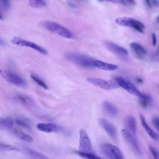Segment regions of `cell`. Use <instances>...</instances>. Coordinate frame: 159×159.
<instances>
[{"label": "cell", "mask_w": 159, "mask_h": 159, "mask_svg": "<svg viewBox=\"0 0 159 159\" xmlns=\"http://www.w3.org/2000/svg\"><path fill=\"white\" fill-rule=\"evenodd\" d=\"M101 149L102 153L109 159H125L119 148L113 144L109 143H102L101 145Z\"/></svg>", "instance_id": "7"}, {"label": "cell", "mask_w": 159, "mask_h": 159, "mask_svg": "<svg viewBox=\"0 0 159 159\" xmlns=\"http://www.w3.org/2000/svg\"><path fill=\"white\" fill-rule=\"evenodd\" d=\"M116 22L118 25L131 27L140 33H143L145 30L144 24L132 17H119L116 19Z\"/></svg>", "instance_id": "3"}, {"label": "cell", "mask_w": 159, "mask_h": 159, "mask_svg": "<svg viewBox=\"0 0 159 159\" xmlns=\"http://www.w3.org/2000/svg\"><path fill=\"white\" fill-rule=\"evenodd\" d=\"M149 150L154 159H159V152L153 146H149Z\"/></svg>", "instance_id": "30"}, {"label": "cell", "mask_w": 159, "mask_h": 159, "mask_svg": "<svg viewBox=\"0 0 159 159\" xmlns=\"http://www.w3.org/2000/svg\"><path fill=\"white\" fill-rule=\"evenodd\" d=\"M1 75L7 82L14 85H16L19 87H22V88H25L27 86L26 81L20 76L18 75L16 73H14L11 71H9L7 70H4L1 68Z\"/></svg>", "instance_id": "4"}, {"label": "cell", "mask_w": 159, "mask_h": 159, "mask_svg": "<svg viewBox=\"0 0 159 159\" xmlns=\"http://www.w3.org/2000/svg\"><path fill=\"white\" fill-rule=\"evenodd\" d=\"M13 133L19 139H20L25 142L32 143L33 142V138L30 135H29L22 132L18 131V130H14Z\"/></svg>", "instance_id": "19"}, {"label": "cell", "mask_w": 159, "mask_h": 159, "mask_svg": "<svg viewBox=\"0 0 159 159\" xmlns=\"http://www.w3.org/2000/svg\"><path fill=\"white\" fill-rule=\"evenodd\" d=\"M92 145L90 139L86 132L81 129L80 132L79 148L78 152L80 153H92Z\"/></svg>", "instance_id": "9"}, {"label": "cell", "mask_w": 159, "mask_h": 159, "mask_svg": "<svg viewBox=\"0 0 159 159\" xmlns=\"http://www.w3.org/2000/svg\"><path fill=\"white\" fill-rule=\"evenodd\" d=\"M30 77H31V78L32 79V80L34 81H35L38 85H39L40 86H41L43 89H48V86L45 83V82H44L41 78H40L37 75H35L34 74H31Z\"/></svg>", "instance_id": "22"}, {"label": "cell", "mask_w": 159, "mask_h": 159, "mask_svg": "<svg viewBox=\"0 0 159 159\" xmlns=\"http://www.w3.org/2000/svg\"><path fill=\"white\" fill-rule=\"evenodd\" d=\"M29 5L35 8H39L46 6L47 4L45 0H29Z\"/></svg>", "instance_id": "23"}, {"label": "cell", "mask_w": 159, "mask_h": 159, "mask_svg": "<svg viewBox=\"0 0 159 159\" xmlns=\"http://www.w3.org/2000/svg\"><path fill=\"white\" fill-rule=\"evenodd\" d=\"M37 127L39 130L46 133H52L60 130V127L53 123H39L37 125Z\"/></svg>", "instance_id": "15"}, {"label": "cell", "mask_w": 159, "mask_h": 159, "mask_svg": "<svg viewBox=\"0 0 159 159\" xmlns=\"http://www.w3.org/2000/svg\"><path fill=\"white\" fill-rule=\"evenodd\" d=\"M125 2L127 4H131V5H133V4H135V1L134 0H125Z\"/></svg>", "instance_id": "35"}, {"label": "cell", "mask_w": 159, "mask_h": 159, "mask_svg": "<svg viewBox=\"0 0 159 159\" xmlns=\"http://www.w3.org/2000/svg\"><path fill=\"white\" fill-rule=\"evenodd\" d=\"M140 120H141L142 126L143 127V128L145 129V130L147 132V134L149 135V136L155 140H159L158 135L150 127V126L146 122L145 119L142 115H140Z\"/></svg>", "instance_id": "18"}, {"label": "cell", "mask_w": 159, "mask_h": 159, "mask_svg": "<svg viewBox=\"0 0 159 159\" xmlns=\"http://www.w3.org/2000/svg\"><path fill=\"white\" fill-rule=\"evenodd\" d=\"M94 68H99L106 71H114L117 70L118 68V66L116 65L109 63H107L101 60H96V59L94 60Z\"/></svg>", "instance_id": "16"}, {"label": "cell", "mask_w": 159, "mask_h": 159, "mask_svg": "<svg viewBox=\"0 0 159 159\" xmlns=\"http://www.w3.org/2000/svg\"><path fill=\"white\" fill-rule=\"evenodd\" d=\"M121 134L125 141L134 150V152L138 155H141L142 152L135 137L126 129H122L121 130Z\"/></svg>", "instance_id": "10"}, {"label": "cell", "mask_w": 159, "mask_h": 159, "mask_svg": "<svg viewBox=\"0 0 159 159\" xmlns=\"http://www.w3.org/2000/svg\"><path fill=\"white\" fill-rule=\"evenodd\" d=\"M17 98L19 101H20L22 102H23L25 104L30 105L31 104H32V101L26 96L22 95V94H17Z\"/></svg>", "instance_id": "28"}, {"label": "cell", "mask_w": 159, "mask_h": 159, "mask_svg": "<svg viewBox=\"0 0 159 159\" xmlns=\"http://www.w3.org/2000/svg\"><path fill=\"white\" fill-rule=\"evenodd\" d=\"M102 109L106 114L111 117H115L117 113L116 107L109 101H104L102 102Z\"/></svg>", "instance_id": "17"}, {"label": "cell", "mask_w": 159, "mask_h": 159, "mask_svg": "<svg viewBox=\"0 0 159 159\" xmlns=\"http://www.w3.org/2000/svg\"><path fill=\"white\" fill-rule=\"evenodd\" d=\"M76 153L79 155H80L84 158H86L87 159H102V158L97 156L96 155H95L93 153H80L78 152H76Z\"/></svg>", "instance_id": "27"}, {"label": "cell", "mask_w": 159, "mask_h": 159, "mask_svg": "<svg viewBox=\"0 0 159 159\" xmlns=\"http://www.w3.org/2000/svg\"><path fill=\"white\" fill-rule=\"evenodd\" d=\"M99 123L101 127L106 132L108 135L113 140L117 139V130L112 124L104 119H99Z\"/></svg>", "instance_id": "12"}, {"label": "cell", "mask_w": 159, "mask_h": 159, "mask_svg": "<svg viewBox=\"0 0 159 159\" xmlns=\"http://www.w3.org/2000/svg\"><path fill=\"white\" fill-rule=\"evenodd\" d=\"M0 148L1 151H19V148L16 146L2 143L0 144Z\"/></svg>", "instance_id": "24"}, {"label": "cell", "mask_w": 159, "mask_h": 159, "mask_svg": "<svg viewBox=\"0 0 159 159\" xmlns=\"http://www.w3.org/2000/svg\"><path fill=\"white\" fill-rule=\"evenodd\" d=\"M65 56L68 61L79 66L85 68H94V61L95 59L88 55L78 52H68L65 53Z\"/></svg>", "instance_id": "1"}, {"label": "cell", "mask_w": 159, "mask_h": 159, "mask_svg": "<svg viewBox=\"0 0 159 159\" xmlns=\"http://www.w3.org/2000/svg\"><path fill=\"white\" fill-rule=\"evenodd\" d=\"M106 47L111 52L116 55L120 58H126L128 56V52L122 47L109 40H104L103 42Z\"/></svg>", "instance_id": "11"}, {"label": "cell", "mask_w": 159, "mask_h": 159, "mask_svg": "<svg viewBox=\"0 0 159 159\" xmlns=\"http://www.w3.org/2000/svg\"><path fill=\"white\" fill-rule=\"evenodd\" d=\"M15 122L18 125H20L22 127H24L25 129H31V127L30 125V124L28 123V122L24 119H21V118H17L15 120Z\"/></svg>", "instance_id": "25"}, {"label": "cell", "mask_w": 159, "mask_h": 159, "mask_svg": "<svg viewBox=\"0 0 159 159\" xmlns=\"http://www.w3.org/2000/svg\"><path fill=\"white\" fill-rule=\"evenodd\" d=\"M146 4H147V6L148 7H150V8H152L153 6H156V1L155 0H145Z\"/></svg>", "instance_id": "32"}, {"label": "cell", "mask_w": 159, "mask_h": 159, "mask_svg": "<svg viewBox=\"0 0 159 159\" xmlns=\"http://www.w3.org/2000/svg\"><path fill=\"white\" fill-rule=\"evenodd\" d=\"M11 42L12 44L16 45H18L20 47H27L32 48V49L37 51L38 52H39L41 54H43V55L48 54L47 50L45 48H44L43 47H42L31 41L24 39L22 37H14L11 39Z\"/></svg>", "instance_id": "5"}, {"label": "cell", "mask_w": 159, "mask_h": 159, "mask_svg": "<svg viewBox=\"0 0 159 159\" xmlns=\"http://www.w3.org/2000/svg\"><path fill=\"white\" fill-rule=\"evenodd\" d=\"M87 81L89 83L94 86H96L100 88L106 89V90H111V89H116L119 87L116 78H114L110 80H106L101 78L91 77V78H88Z\"/></svg>", "instance_id": "6"}, {"label": "cell", "mask_w": 159, "mask_h": 159, "mask_svg": "<svg viewBox=\"0 0 159 159\" xmlns=\"http://www.w3.org/2000/svg\"><path fill=\"white\" fill-rule=\"evenodd\" d=\"M151 37H152V45H153V46H155L156 44H157V36H156L155 34V33H152V35H151Z\"/></svg>", "instance_id": "34"}, {"label": "cell", "mask_w": 159, "mask_h": 159, "mask_svg": "<svg viewBox=\"0 0 159 159\" xmlns=\"http://www.w3.org/2000/svg\"><path fill=\"white\" fill-rule=\"evenodd\" d=\"M156 58L157 59H159V48H158L157 51L156 52Z\"/></svg>", "instance_id": "36"}, {"label": "cell", "mask_w": 159, "mask_h": 159, "mask_svg": "<svg viewBox=\"0 0 159 159\" xmlns=\"http://www.w3.org/2000/svg\"><path fill=\"white\" fill-rule=\"evenodd\" d=\"M25 151L26 152L30 155L34 159H48L46 156L38 153L35 151H34L30 148H25Z\"/></svg>", "instance_id": "21"}, {"label": "cell", "mask_w": 159, "mask_h": 159, "mask_svg": "<svg viewBox=\"0 0 159 159\" xmlns=\"http://www.w3.org/2000/svg\"><path fill=\"white\" fill-rule=\"evenodd\" d=\"M115 78L117 80L119 87L124 89L125 91H127L130 94L139 97V98L143 96L144 94L143 93H142L139 91V89L129 81L124 79L122 77H116Z\"/></svg>", "instance_id": "8"}, {"label": "cell", "mask_w": 159, "mask_h": 159, "mask_svg": "<svg viewBox=\"0 0 159 159\" xmlns=\"http://www.w3.org/2000/svg\"><path fill=\"white\" fill-rule=\"evenodd\" d=\"M136 80H137V81L139 82V83H142V80L140 79V78H137Z\"/></svg>", "instance_id": "37"}, {"label": "cell", "mask_w": 159, "mask_h": 159, "mask_svg": "<svg viewBox=\"0 0 159 159\" xmlns=\"http://www.w3.org/2000/svg\"><path fill=\"white\" fill-rule=\"evenodd\" d=\"M150 100H151V99L149 96L144 94L143 97L140 98V103L142 107H147L148 106V104H150Z\"/></svg>", "instance_id": "29"}, {"label": "cell", "mask_w": 159, "mask_h": 159, "mask_svg": "<svg viewBox=\"0 0 159 159\" xmlns=\"http://www.w3.org/2000/svg\"><path fill=\"white\" fill-rule=\"evenodd\" d=\"M1 1H7V2H9V1H10V0H1Z\"/></svg>", "instance_id": "39"}, {"label": "cell", "mask_w": 159, "mask_h": 159, "mask_svg": "<svg viewBox=\"0 0 159 159\" xmlns=\"http://www.w3.org/2000/svg\"><path fill=\"white\" fill-rule=\"evenodd\" d=\"M99 1H108L111 2L113 3H117L122 5H126V3L125 2V0H98Z\"/></svg>", "instance_id": "31"}, {"label": "cell", "mask_w": 159, "mask_h": 159, "mask_svg": "<svg viewBox=\"0 0 159 159\" xmlns=\"http://www.w3.org/2000/svg\"><path fill=\"white\" fill-rule=\"evenodd\" d=\"M156 23H157V24H159V16L157 17V19H156Z\"/></svg>", "instance_id": "38"}, {"label": "cell", "mask_w": 159, "mask_h": 159, "mask_svg": "<svg viewBox=\"0 0 159 159\" xmlns=\"http://www.w3.org/2000/svg\"><path fill=\"white\" fill-rule=\"evenodd\" d=\"M42 25L49 32L55 34L62 37L66 39L75 38L73 33L70 30L56 22L52 20H46L42 22Z\"/></svg>", "instance_id": "2"}, {"label": "cell", "mask_w": 159, "mask_h": 159, "mask_svg": "<svg viewBox=\"0 0 159 159\" xmlns=\"http://www.w3.org/2000/svg\"><path fill=\"white\" fill-rule=\"evenodd\" d=\"M86 0H68L67 4L72 8L79 7L81 4L84 2Z\"/></svg>", "instance_id": "26"}, {"label": "cell", "mask_w": 159, "mask_h": 159, "mask_svg": "<svg viewBox=\"0 0 159 159\" xmlns=\"http://www.w3.org/2000/svg\"><path fill=\"white\" fill-rule=\"evenodd\" d=\"M130 47L135 56L139 59H143L147 55V50L142 45L137 42H132L130 44Z\"/></svg>", "instance_id": "13"}, {"label": "cell", "mask_w": 159, "mask_h": 159, "mask_svg": "<svg viewBox=\"0 0 159 159\" xmlns=\"http://www.w3.org/2000/svg\"><path fill=\"white\" fill-rule=\"evenodd\" d=\"M125 125L126 127V130L135 137L137 134L136 120L132 115H128L125 117Z\"/></svg>", "instance_id": "14"}, {"label": "cell", "mask_w": 159, "mask_h": 159, "mask_svg": "<svg viewBox=\"0 0 159 159\" xmlns=\"http://www.w3.org/2000/svg\"><path fill=\"white\" fill-rule=\"evenodd\" d=\"M14 120L11 117L1 118L0 120V125L1 128L10 129L14 125Z\"/></svg>", "instance_id": "20"}, {"label": "cell", "mask_w": 159, "mask_h": 159, "mask_svg": "<svg viewBox=\"0 0 159 159\" xmlns=\"http://www.w3.org/2000/svg\"><path fill=\"white\" fill-rule=\"evenodd\" d=\"M153 124L159 130V117H155L152 120Z\"/></svg>", "instance_id": "33"}]
</instances>
